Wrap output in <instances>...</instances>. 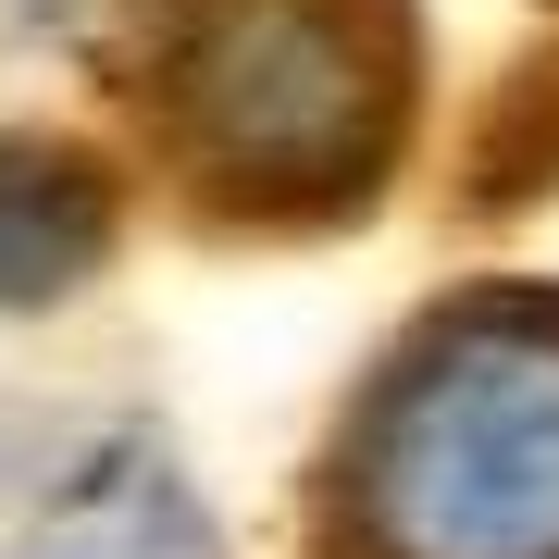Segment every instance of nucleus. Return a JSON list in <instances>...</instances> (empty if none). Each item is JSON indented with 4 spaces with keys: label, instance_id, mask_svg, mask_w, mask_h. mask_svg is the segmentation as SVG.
I'll return each mask as SVG.
<instances>
[{
    "label": "nucleus",
    "instance_id": "nucleus-1",
    "mask_svg": "<svg viewBox=\"0 0 559 559\" xmlns=\"http://www.w3.org/2000/svg\"><path fill=\"white\" fill-rule=\"evenodd\" d=\"M100 87L175 224L299 249L373 224L423 124L411 0H124Z\"/></svg>",
    "mask_w": 559,
    "mask_h": 559
},
{
    "label": "nucleus",
    "instance_id": "nucleus-2",
    "mask_svg": "<svg viewBox=\"0 0 559 559\" xmlns=\"http://www.w3.org/2000/svg\"><path fill=\"white\" fill-rule=\"evenodd\" d=\"M299 559H559V286H448L360 360L299 473Z\"/></svg>",
    "mask_w": 559,
    "mask_h": 559
}]
</instances>
